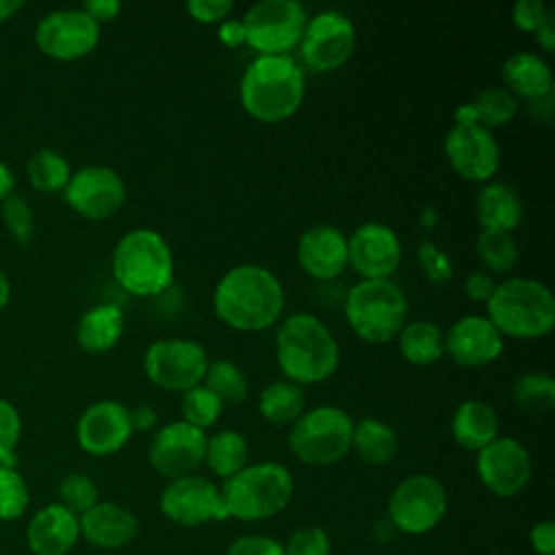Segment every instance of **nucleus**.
<instances>
[{"mask_svg":"<svg viewBox=\"0 0 555 555\" xmlns=\"http://www.w3.org/2000/svg\"><path fill=\"white\" fill-rule=\"evenodd\" d=\"M286 304L280 278L260 264L228 269L212 291L215 317L236 332H262L282 319Z\"/></svg>","mask_w":555,"mask_h":555,"instance_id":"nucleus-1","label":"nucleus"},{"mask_svg":"<svg viewBox=\"0 0 555 555\" xmlns=\"http://www.w3.org/2000/svg\"><path fill=\"white\" fill-rule=\"evenodd\" d=\"M275 362L282 377L297 386L330 379L340 364V345L312 312H293L275 330Z\"/></svg>","mask_w":555,"mask_h":555,"instance_id":"nucleus-2","label":"nucleus"},{"mask_svg":"<svg viewBox=\"0 0 555 555\" xmlns=\"http://www.w3.org/2000/svg\"><path fill=\"white\" fill-rule=\"evenodd\" d=\"M306 95V74L291 54L256 56L238 82L243 111L260 124L291 119Z\"/></svg>","mask_w":555,"mask_h":555,"instance_id":"nucleus-3","label":"nucleus"},{"mask_svg":"<svg viewBox=\"0 0 555 555\" xmlns=\"http://www.w3.org/2000/svg\"><path fill=\"white\" fill-rule=\"evenodd\" d=\"M486 317L503 338L538 340L555 330V297L535 278H507L496 282Z\"/></svg>","mask_w":555,"mask_h":555,"instance_id":"nucleus-4","label":"nucleus"},{"mask_svg":"<svg viewBox=\"0 0 555 555\" xmlns=\"http://www.w3.org/2000/svg\"><path fill=\"white\" fill-rule=\"evenodd\" d=\"M111 271L128 295L156 297L173 284V251L160 232L137 228L115 243Z\"/></svg>","mask_w":555,"mask_h":555,"instance_id":"nucleus-5","label":"nucleus"},{"mask_svg":"<svg viewBox=\"0 0 555 555\" xmlns=\"http://www.w3.org/2000/svg\"><path fill=\"white\" fill-rule=\"evenodd\" d=\"M408 297L395 280H358L345 295V321L369 345H386L408 323Z\"/></svg>","mask_w":555,"mask_h":555,"instance_id":"nucleus-6","label":"nucleus"},{"mask_svg":"<svg viewBox=\"0 0 555 555\" xmlns=\"http://www.w3.org/2000/svg\"><path fill=\"white\" fill-rule=\"evenodd\" d=\"M295 481L291 470L278 462L245 464L223 481L221 499L228 516L245 522L280 514L293 499Z\"/></svg>","mask_w":555,"mask_h":555,"instance_id":"nucleus-7","label":"nucleus"},{"mask_svg":"<svg viewBox=\"0 0 555 555\" xmlns=\"http://www.w3.org/2000/svg\"><path fill=\"white\" fill-rule=\"evenodd\" d=\"M353 418L338 405H314L291 425V453L310 466H330L351 451Z\"/></svg>","mask_w":555,"mask_h":555,"instance_id":"nucleus-8","label":"nucleus"},{"mask_svg":"<svg viewBox=\"0 0 555 555\" xmlns=\"http://www.w3.org/2000/svg\"><path fill=\"white\" fill-rule=\"evenodd\" d=\"M245 26V43L258 56L288 54L301 41L308 13L297 0H260L241 17Z\"/></svg>","mask_w":555,"mask_h":555,"instance_id":"nucleus-9","label":"nucleus"},{"mask_svg":"<svg viewBox=\"0 0 555 555\" xmlns=\"http://www.w3.org/2000/svg\"><path fill=\"white\" fill-rule=\"evenodd\" d=\"M208 362V353L197 340L158 338L143 353V373L154 386L182 395L204 382Z\"/></svg>","mask_w":555,"mask_h":555,"instance_id":"nucleus-10","label":"nucleus"},{"mask_svg":"<svg viewBox=\"0 0 555 555\" xmlns=\"http://www.w3.org/2000/svg\"><path fill=\"white\" fill-rule=\"evenodd\" d=\"M447 503V490L440 479L427 473L408 475L388 499V520L401 533L423 535L442 520Z\"/></svg>","mask_w":555,"mask_h":555,"instance_id":"nucleus-11","label":"nucleus"},{"mask_svg":"<svg viewBox=\"0 0 555 555\" xmlns=\"http://www.w3.org/2000/svg\"><path fill=\"white\" fill-rule=\"evenodd\" d=\"M297 48L304 65L310 72H336L351 59L356 50V26L336 9L319 11L308 17Z\"/></svg>","mask_w":555,"mask_h":555,"instance_id":"nucleus-12","label":"nucleus"},{"mask_svg":"<svg viewBox=\"0 0 555 555\" xmlns=\"http://www.w3.org/2000/svg\"><path fill=\"white\" fill-rule=\"evenodd\" d=\"M100 43V24H95L80 7L56 9L35 26V46L52 61H78Z\"/></svg>","mask_w":555,"mask_h":555,"instance_id":"nucleus-13","label":"nucleus"},{"mask_svg":"<svg viewBox=\"0 0 555 555\" xmlns=\"http://www.w3.org/2000/svg\"><path fill=\"white\" fill-rule=\"evenodd\" d=\"M158 505L163 516L180 527H199L230 518L221 499V488L202 475L167 481Z\"/></svg>","mask_w":555,"mask_h":555,"instance_id":"nucleus-14","label":"nucleus"},{"mask_svg":"<svg viewBox=\"0 0 555 555\" xmlns=\"http://www.w3.org/2000/svg\"><path fill=\"white\" fill-rule=\"evenodd\" d=\"M451 169L468 182L486 184L501 167V147L492 130L479 124H453L442 143Z\"/></svg>","mask_w":555,"mask_h":555,"instance_id":"nucleus-15","label":"nucleus"},{"mask_svg":"<svg viewBox=\"0 0 555 555\" xmlns=\"http://www.w3.org/2000/svg\"><path fill=\"white\" fill-rule=\"evenodd\" d=\"M63 197L76 215L89 221H104L126 204V182L113 167L87 165L72 173Z\"/></svg>","mask_w":555,"mask_h":555,"instance_id":"nucleus-16","label":"nucleus"},{"mask_svg":"<svg viewBox=\"0 0 555 555\" xmlns=\"http://www.w3.org/2000/svg\"><path fill=\"white\" fill-rule=\"evenodd\" d=\"M208 434L189 425L186 421H171L163 425L147 449V460L152 468L165 479H178L195 475L204 464Z\"/></svg>","mask_w":555,"mask_h":555,"instance_id":"nucleus-17","label":"nucleus"},{"mask_svg":"<svg viewBox=\"0 0 555 555\" xmlns=\"http://www.w3.org/2000/svg\"><path fill=\"white\" fill-rule=\"evenodd\" d=\"M477 477L494 496H516L531 479V455L527 447L512 436H496L477 451Z\"/></svg>","mask_w":555,"mask_h":555,"instance_id":"nucleus-18","label":"nucleus"},{"mask_svg":"<svg viewBox=\"0 0 555 555\" xmlns=\"http://www.w3.org/2000/svg\"><path fill=\"white\" fill-rule=\"evenodd\" d=\"M401 256L399 234L382 221L360 223L347 236L349 267L362 280H388L399 269Z\"/></svg>","mask_w":555,"mask_h":555,"instance_id":"nucleus-19","label":"nucleus"},{"mask_svg":"<svg viewBox=\"0 0 555 555\" xmlns=\"http://www.w3.org/2000/svg\"><path fill=\"white\" fill-rule=\"evenodd\" d=\"M132 436L128 408L115 399H100L82 410L76 423L78 447L95 457L113 455Z\"/></svg>","mask_w":555,"mask_h":555,"instance_id":"nucleus-20","label":"nucleus"},{"mask_svg":"<svg viewBox=\"0 0 555 555\" xmlns=\"http://www.w3.org/2000/svg\"><path fill=\"white\" fill-rule=\"evenodd\" d=\"M505 338L486 314H466L444 332V356L462 369H483L501 358Z\"/></svg>","mask_w":555,"mask_h":555,"instance_id":"nucleus-21","label":"nucleus"},{"mask_svg":"<svg viewBox=\"0 0 555 555\" xmlns=\"http://www.w3.org/2000/svg\"><path fill=\"white\" fill-rule=\"evenodd\" d=\"M297 264L314 282H332L347 267V234L330 223H317L301 232L297 241Z\"/></svg>","mask_w":555,"mask_h":555,"instance_id":"nucleus-22","label":"nucleus"},{"mask_svg":"<svg viewBox=\"0 0 555 555\" xmlns=\"http://www.w3.org/2000/svg\"><path fill=\"white\" fill-rule=\"evenodd\" d=\"M78 538V516L61 503H50L35 512L26 527V542L35 555H67Z\"/></svg>","mask_w":555,"mask_h":555,"instance_id":"nucleus-23","label":"nucleus"},{"mask_svg":"<svg viewBox=\"0 0 555 555\" xmlns=\"http://www.w3.org/2000/svg\"><path fill=\"white\" fill-rule=\"evenodd\" d=\"M80 538L98 548H121L130 544L139 533L137 516L117 503H95L91 509L78 516Z\"/></svg>","mask_w":555,"mask_h":555,"instance_id":"nucleus-24","label":"nucleus"},{"mask_svg":"<svg viewBox=\"0 0 555 555\" xmlns=\"http://www.w3.org/2000/svg\"><path fill=\"white\" fill-rule=\"evenodd\" d=\"M503 87L516 98L525 102H538L553 93V69L544 56L518 50L512 52L501 63Z\"/></svg>","mask_w":555,"mask_h":555,"instance_id":"nucleus-25","label":"nucleus"},{"mask_svg":"<svg viewBox=\"0 0 555 555\" xmlns=\"http://www.w3.org/2000/svg\"><path fill=\"white\" fill-rule=\"evenodd\" d=\"M475 217L481 230L514 234L525 217V204L518 189L501 180L481 184L475 197Z\"/></svg>","mask_w":555,"mask_h":555,"instance_id":"nucleus-26","label":"nucleus"},{"mask_svg":"<svg viewBox=\"0 0 555 555\" xmlns=\"http://www.w3.org/2000/svg\"><path fill=\"white\" fill-rule=\"evenodd\" d=\"M451 436L466 451H481L499 434V414L483 399H464L451 414Z\"/></svg>","mask_w":555,"mask_h":555,"instance_id":"nucleus-27","label":"nucleus"},{"mask_svg":"<svg viewBox=\"0 0 555 555\" xmlns=\"http://www.w3.org/2000/svg\"><path fill=\"white\" fill-rule=\"evenodd\" d=\"M126 327V317L117 304H98L82 312L76 325V340L87 353L111 351Z\"/></svg>","mask_w":555,"mask_h":555,"instance_id":"nucleus-28","label":"nucleus"},{"mask_svg":"<svg viewBox=\"0 0 555 555\" xmlns=\"http://www.w3.org/2000/svg\"><path fill=\"white\" fill-rule=\"evenodd\" d=\"M351 451L364 464L382 466L397 457L399 436L386 421L375 416H364L360 421H353Z\"/></svg>","mask_w":555,"mask_h":555,"instance_id":"nucleus-29","label":"nucleus"},{"mask_svg":"<svg viewBox=\"0 0 555 555\" xmlns=\"http://www.w3.org/2000/svg\"><path fill=\"white\" fill-rule=\"evenodd\" d=\"M395 340L401 358L414 366H431L444 356V332L427 319L408 321Z\"/></svg>","mask_w":555,"mask_h":555,"instance_id":"nucleus-30","label":"nucleus"},{"mask_svg":"<svg viewBox=\"0 0 555 555\" xmlns=\"http://www.w3.org/2000/svg\"><path fill=\"white\" fill-rule=\"evenodd\" d=\"M306 410L304 388L288 379H273L258 395V412L271 425H293Z\"/></svg>","mask_w":555,"mask_h":555,"instance_id":"nucleus-31","label":"nucleus"},{"mask_svg":"<svg viewBox=\"0 0 555 555\" xmlns=\"http://www.w3.org/2000/svg\"><path fill=\"white\" fill-rule=\"evenodd\" d=\"M247 455H249V447L241 431L219 429L210 434L206 440L204 464L210 468L212 475L225 481L247 464Z\"/></svg>","mask_w":555,"mask_h":555,"instance_id":"nucleus-32","label":"nucleus"},{"mask_svg":"<svg viewBox=\"0 0 555 555\" xmlns=\"http://www.w3.org/2000/svg\"><path fill=\"white\" fill-rule=\"evenodd\" d=\"M72 173L74 169L69 160L52 147H39L26 160V178L30 186L46 195L63 193Z\"/></svg>","mask_w":555,"mask_h":555,"instance_id":"nucleus-33","label":"nucleus"},{"mask_svg":"<svg viewBox=\"0 0 555 555\" xmlns=\"http://www.w3.org/2000/svg\"><path fill=\"white\" fill-rule=\"evenodd\" d=\"M475 251L481 262V271L494 275L509 273L520 258L518 243L509 232H494V230H479L475 238Z\"/></svg>","mask_w":555,"mask_h":555,"instance_id":"nucleus-34","label":"nucleus"},{"mask_svg":"<svg viewBox=\"0 0 555 555\" xmlns=\"http://www.w3.org/2000/svg\"><path fill=\"white\" fill-rule=\"evenodd\" d=\"M219 401L223 408L241 405L249 395V382L245 371L225 358L208 362L204 382H202Z\"/></svg>","mask_w":555,"mask_h":555,"instance_id":"nucleus-35","label":"nucleus"},{"mask_svg":"<svg viewBox=\"0 0 555 555\" xmlns=\"http://www.w3.org/2000/svg\"><path fill=\"white\" fill-rule=\"evenodd\" d=\"M509 395L522 412L544 414L555 408V379L542 371L522 373L512 382Z\"/></svg>","mask_w":555,"mask_h":555,"instance_id":"nucleus-36","label":"nucleus"},{"mask_svg":"<svg viewBox=\"0 0 555 555\" xmlns=\"http://www.w3.org/2000/svg\"><path fill=\"white\" fill-rule=\"evenodd\" d=\"M473 111L477 117V124L492 130V128H501L507 126L509 121H514V117L520 111V102L501 85H492V87H483L473 100Z\"/></svg>","mask_w":555,"mask_h":555,"instance_id":"nucleus-37","label":"nucleus"},{"mask_svg":"<svg viewBox=\"0 0 555 555\" xmlns=\"http://www.w3.org/2000/svg\"><path fill=\"white\" fill-rule=\"evenodd\" d=\"M180 410H182V421L206 431L208 427H212L219 421L223 405L204 384H199V386L182 392Z\"/></svg>","mask_w":555,"mask_h":555,"instance_id":"nucleus-38","label":"nucleus"},{"mask_svg":"<svg viewBox=\"0 0 555 555\" xmlns=\"http://www.w3.org/2000/svg\"><path fill=\"white\" fill-rule=\"evenodd\" d=\"M30 503L26 479L15 466L0 464V520H17Z\"/></svg>","mask_w":555,"mask_h":555,"instance_id":"nucleus-39","label":"nucleus"},{"mask_svg":"<svg viewBox=\"0 0 555 555\" xmlns=\"http://www.w3.org/2000/svg\"><path fill=\"white\" fill-rule=\"evenodd\" d=\"M98 494L95 481L82 473H69L59 483V503L76 516L91 509L98 503Z\"/></svg>","mask_w":555,"mask_h":555,"instance_id":"nucleus-40","label":"nucleus"},{"mask_svg":"<svg viewBox=\"0 0 555 555\" xmlns=\"http://www.w3.org/2000/svg\"><path fill=\"white\" fill-rule=\"evenodd\" d=\"M0 217H2V223H4L7 232L22 247H26L30 243L33 230H35V219H33L30 204L20 195H11L0 204Z\"/></svg>","mask_w":555,"mask_h":555,"instance_id":"nucleus-41","label":"nucleus"},{"mask_svg":"<svg viewBox=\"0 0 555 555\" xmlns=\"http://www.w3.org/2000/svg\"><path fill=\"white\" fill-rule=\"evenodd\" d=\"M416 258H418V264H421L425 278L431 284L442 286V284H447L451 280L453 262L434 241H429V238L421 241L418 249H416Z\"/></svg>","mask_w":555,"mask_h":555,"instance_id":"nucleus-42","label":"nucleus"},{"mask_svg":"<svg viewBox=\"0 0 555 555\" xmlns=\"http://www.w3.org/2000/svg\"><path fill=\"white\" fill-rule=\"evenodd\" d=\"M284 555H330L332 553V542L325 529L321 527H301L293 531L286 540Z\"/></svg>","mask_w":555,"mask_h":555,"instance_id":"nucleus-43","label":"nucleus"},{"mask_svg":"<svg viewBox=\"0 0 555 555\" xmlns=\"http://www.w3.org/2000/svg\"><path fill=\"white\" fill-rule=\"evenodd\" d=\"M22 434V418L13 403L0 397V464L13 466V453Z\"/></svg>","mask_w":555,"mask_h":555,"instance_id":"nucleus-44","label":"nucleus"},{"mask_svg":"<svg viewBox=\"0 0 555 555\" xmlns=\"http://www.w3.org/2000/svg\"><path fill=\"white\" fill-rule=\"evenodd\" d=\"M191 20L199 24H221L234 11L232 0H186L184 4Z\"/></svg>","mask_w":555,"mask_h":555,"instance_id":"nucleus-45","label":"nucleus"},{"mask_svg":"<svg viewBox=\"0 0 555 555\" xmlns=\"http://www.w3.org/2000/svg\"><path fill=\"white\" fill-rule=\"evenodd\" d=\"M548 7L542 0H516L512 7V22L518 30L533 35L548 15Z\"/></svg>","mask_w":555,"mask_h":555,"instance_id":"nucleus-46","label":"nucleus"},{"mask_svg":"<svg viewBox=\"0 0 555 555\" xmlns=\"http://www.w3.org/2000/svg\"><path fill=\"white\" fill-rule=\"evenodd\" d=\"M225 555H284V546L269 535H241L228 546Z\"/></svg>","mask_w":555,"mask_h":555,"instance_id":"nucleus-47","label":"nucleus"},{"mask_svg":"<svg viewBox=\"0 0 555 555\" xmlns=\"http://www.w3.org/2000/svg\"><path fill=\"white\" fill-rule=\"evenodd\" d=\"M494 288H496V280L486 271H473L464 280V295L477 304H486L492 297Z\"/></svg>","mask_w":555,"mask_h":555,"instance_id":"nucleus-48","label":"nucleus"},{"mask_svg":"<svg viewBox=\"0 0 555 555\" xmlns=\"http://www.w3.org/2000/svg\"><path fill=\"white\" fill-rule=\"evenodd\" d=\"M531 548L538 555H555V522L553 520H540L529 531Z\"/></svg>","mask_w":555,"mask_h":555,"instance_id":"nucleus-49","label":"nucleus"},{"mask_svg":"<svg viewBox=\"0 0 555 555\" xmlns=\"http://www.w3.org/2000/svg\"><path fill=\"white\" fill-rule=\"evenodd\" d=\"M95 24H106V22H113L119 11H121V2L117 0H87L82 2L80 7Z\"/></svg>","mask_w":555,"mask_h":555,"instance_id":"nucleus-50","label":"nucleus"},{"mask_svg":"<svg viewBox=\"0 0 555 555\" xmlns=\"http://www.w3.org/2000/svg\"><path fill=\"white\" fill-rule=\"evenodd\" d=\"M217 39L225 46V48H238L245 43V26L241 22V17H228L219 24L217 28Z\"/></svg>","mask_w":555,"mask_h":555,"instance_id":"nucleus-51","label":"nucleus"},{"mask_svg":"<svg viewBox=\"0 0 555 555\" xmlns=\"http://www.w3.org/2000/svg\"><path fill=\"white\" fill-rule=\"evenodd\" d=\"M128 414H130L132 434H134V431H150V429H154L156 423H158V412H156L152 405H147V403L128 408Z\"/></svg>","mask_w":555,"mask_h":555,"instance_id":"nucleus-52","label":"nucleus"},{"mask_svg":"<svg viewBox=\"0 0 555 555\" xmlns=\"http://www.w3.org/2000/svg\"><path fill=\"white\" fill-rule=\"evenodd\" d=\"M533 39L542 52L553 54V50H555V11L553 9L548 11V15L540 24V28L533 33Z\"/></svg>","mask_w":555,"mask_h":555,"instance_id":"nucleus-53","label":"nucleus"},{"mask_svg":"<svg viewBox=\"0 0 555 555\" xmlns=\"http://www.w3.org/2000/svg\"><path fill=\"white\" fill-rule=\"evenodd\" d=\"M13 189H15V176H13L11 167L4 160H0V202L11 197Z\"/></svg>","mask_w":555,"mask_h":555,"instance_id":"nucleus-54","label":"nucleus"},{"mask_svg":"<svg viewBox=\"0 0 555 555\" xmlns=\"http://www.w3.org/2000/svg\"><path fill=\"white\" fill-rule=\"evenodd\" d=\"M26 7L24 0H0V22L15 17Z\"/></svg>","mask_w":555,"mask_h":555,"instance_id":"nucleus-55","label":"nucleus"},{"mask_svg":"<svg viewBox=\"0 0 555 555\" xmlns=\"http://www.w3.org/2000/svg\"><path fill=\"white\" fill-rule=\"evenodd\" d=\"M9 299H11V284H9L7 273H4L2 267H0V312L4 310V306L9 304Z\"/></svg>","mask_w":555,"mask_h":555,"instance_id":"nucleus-56","label":"nucleus"},{"mask_svg":"<svg viewBox=\"0 0 555 555\" xmlns=\"http://www.w3.org/2000/svg\"><path fill=\"white\" fill-rule=\"evenodd\" d=\"M421 221H423V225H425L427 230H431V228L436 225V221H438V212H436L434 208H425V210L421 212Z\"/></svg>","mask_w":555,"mask_h":555,"instance_id":"nucleus-57","label":"nucleus"}]
</instances>
